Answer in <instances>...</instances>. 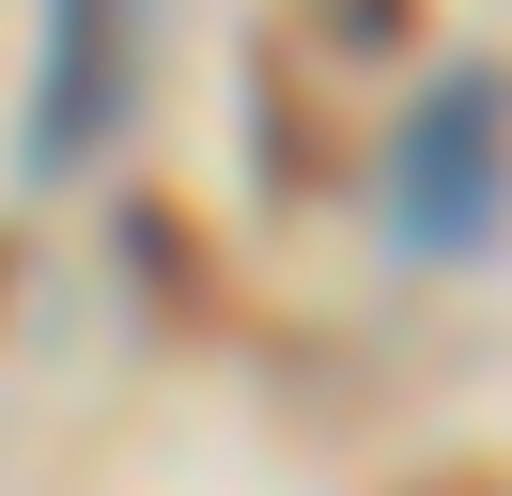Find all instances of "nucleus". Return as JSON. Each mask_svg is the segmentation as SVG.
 Segmentation results:
<instances>
[{
  "label": "nucleus",
  "instance_id": "nucleus-1",
  "mask_svg": "<svg viewBox=\"0 0 512 496\" xmlns=\"http://www.w3.org/2000/svg\"><path fill=\"white\" fill-rule=\"evenodd\" d=\"M373 217H388L404 264L497 248V217H512V78L497 62H450V78L373 140Z\"/></svg>",
  "mask_w": 512,
  "mask_h": 496
},
{
  "label": "nucleus",
  "instance_id": "nucleus-2",
  "mask_svg": "<svg viewBox=\"0 0 512 496\" xmlns=\"http://www.w3.org/2000/svg\"><path fill=\"white\" fill-rule=\"evenodd\" d=\"M125 124V0H47V78H32V171H94Z\"/></svg>",
  "mask_w": 512,
  "mask_h": 496
},
{
  "label": "nucleus",
  "instance_id": "nucleus-3",
  "mask_svg": "<svg viewBox=\"0 0 512 496\" xmlns=\"http://www.w3.org/2000/svg\"><path fill=\"white\" fill-rule=\"evenodd\" d=\"M125 248H140V279H156L171 310H202V248H187V217H171V202H125Z\"/></svg>",
  "mask_w": 512,
  "mask_h": 496
},
{
  "label": "nucleus",
  "instance_id": "nucleus-4",
  "mask_svg": "<svg viewBox=\"0 0 512 496\" xmlns=\"http://www.w3.org/2000/svg\"><path fill=\"white\" fill-rule=\"evenodd\" d=\"M419 0H326V47H404Z\"/></svg>",
  "mask_w": 512,
  "mask_h": 496
},
{
  "label": "nucleus",
  "instance_id": "nucleus-5",
  "mask_svg": "<svg viewBox=\"0 0 512 496\" xmlns=\"http://www.w3.org/2000/svg\"><path fill=\"white\" fill-rule=\"evenodd\" d=\"M435 496H512V481H435Z\"/></svg>",
  "mask_w": 512,
  "mask_h": 496
},
{
  "label": "nucleus",
  "instance_id": "nucleus-6",
  "mask_svg": "<svg viewBox=\"0 0 512 496\" xmlns=\"http://www.w3.org/2000/svg\"><path fill=\"white\" fill-rule=\"evenodd\" d=\"M0 264H16V248H0Z\"/></svg>",
  "mask_w": 512,
  "mask_h": 496
}]
</instances>
